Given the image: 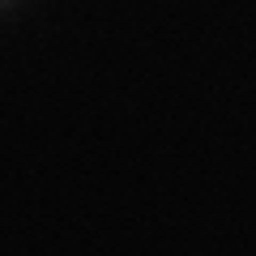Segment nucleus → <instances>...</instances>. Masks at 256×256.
Listing matches in <instances>:
<instances>
[{
	"mask_svg": "<svg viewBox=\"0 0 256 256\" xmlns=\"http://www.w3.org/2000/svg\"><path fill=\"white\" fill-rule=\"evenodd\" d=\"M0 4H9V0H0Z\"/></svg>",
	"mask_w": 256,
	"mask_h": 256,
	"instance_id": "1",
	"label": "nucleus"
}]
</instances>
